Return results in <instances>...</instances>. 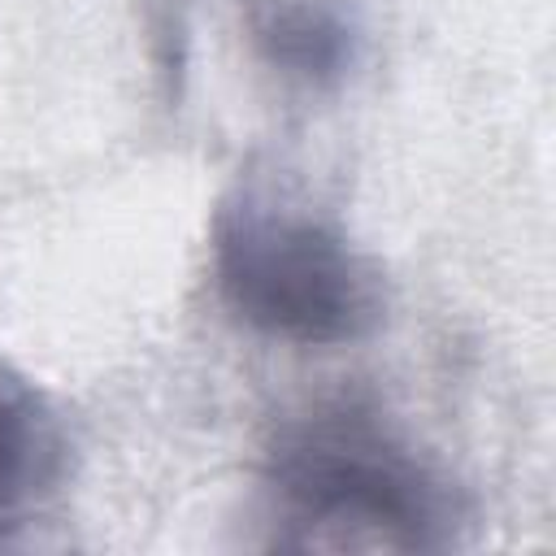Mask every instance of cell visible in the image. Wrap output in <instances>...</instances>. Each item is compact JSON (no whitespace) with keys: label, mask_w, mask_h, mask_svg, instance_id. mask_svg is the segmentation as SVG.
Returning <instances> with one entry per match:
<instances>
[{"label":"cell","mask_w":556,"mask_h":556,"mask_svg":"<svg viewBox=\"0 0 556 556\" xmlns=\"http://www.w3.org/2000/svg\"><path fill=\"white\" fill-rule=\"evenodd\" d=\"M261 495L269 547L282 552H447L469 530L452 473L378 404L352 395L274 426Z\"/></svg>","instance_id":"1"},{"label":"cell","mask_w":556,"mask_h":556,"mask_svg":"<svg viewBox=\"0 0 556 556\" xmlns=\"http://www.w3.org/2000/svg\"><path fill=\"white\" fill-rule=\"evenodd\" d=\"M213 291L261 339L343 348L382 330L391 295L382 265L321 213L235 191L213 217Z\"/></svg>","instance_id":"2"},{"label":"cell","mask_w":556,"mask_h":556,"mask_svg":"<svg viewBox=\"0 0 556 556\" xmlns=\"http://www.w3.org/2000/svg\"><path fill=\"white\" fill-rule=\"evenodd\" d=\"M248 43L256 61L300 91H334L352 78L365 35L343 0H248Z\"/></svg>","instance_id":"3"},{"label":"cell","mask_w":556,"mask_h":556,"mask_svg":"<svg viewBox=\"0 0 556 556\" xmlns=\"http://www.w3.org/2000/svg\"><path fill=\"white\" fill-rule=\"evenodd\" d=\"M61 469L65 434L48 404L22 382H0V543L56 491Z\"/></svg>","instance_id":"4"}]
</instances>
